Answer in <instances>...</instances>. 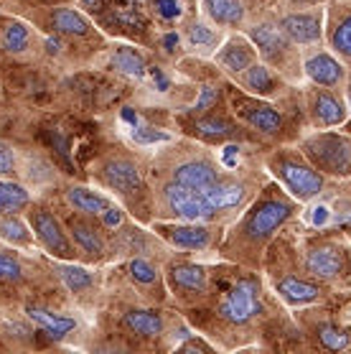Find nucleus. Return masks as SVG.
I'll use <instances>...</instances> for the list:
<instances>
[{"instance_id":"f257e3e1","label":"nucleus","mask_w":351,"mask_h":354,"mask_svg":"<svg viewBox=\"0 0 351 354\" xmlns=\"http://www.w3.org/2000/svg\"><path fill=\"white\" fill-rule=\"evenodd\" d=\"M313 169L331 176H351V138L339 133H319L303 143Z\"/></svg>"},{"instance_id":"f03ea898","label":"nucleus","mask_w":351,"mask_h":354,"mask_svg":"<svg viewBox=\"0 0 351 354\" xmlns=\"http://www.w3.org/2000/svg\"><path fill=\"white\" fill-rule=\"evenodd\" d=\"M272 171H275V176L287 186V192L293 194L298 201L313 199L323 189L321 171L313 169L311 163L301 161V158H293V156H278L272 161Z\"/></svg>"},{"instance_id":"7ed1b4c3","label":"nucleus","mask_w":351,"mask_h":354,"mask_svg":"<svg viewBox=\"0 0 351 354\" xmlns=\"http://www.w3.org/2000/svg\"><path fill=\"white\" fill-rule=\"evenodd\" d=\"M163 196H166L168 209L173 212L176 217L186 219V222H207V219L214 217V209L207 201L204 192H196V189H189V186L171 181L163 189Z\"/></svg>"},{"instance_id":"20e7f679","label":"nucleus","mask_w":351,"mask_h":354,"mask_svg":"<svg viewBox=\"0 0 351 354\" xmlns=\"http://www.w3.org/2000/svg\"><path fill=\"white\" fill-rule=\"evenodd\" d=\"M260 308V301H257V286L252 281H237L227 290V296L222 298V306H219V314L222 319H227L229 324H247L252 316L257 314Z\"/></svg>"},{"instance_id":"39448f33","label":"nucleus","mask_w":351,"mask_h":354,"mask_svg":"<svg viewBox=\"0 0 351 354\" xmlns=\"http://www.w3.org/2000/svg\"><path fill=\"white\" fill-rule=\"evenodd\" d=\"M293 214V204H287L283 199H265L263 204H257L252 214L245 222V232L249 240H265L278 230L287 217Z\"/></svg>"},{"instance_id":"423d86ee","label":"nucleus","mask_w":351,"mask_h":354,"mask_svg":"<svg viewBox=\"0 0 351 354\" xmlns=\"http://www.w3.org/2000/svg\"><path fill=\"white\" fill-rule=\"evenodd\" d=\"M234 113L240 115L247 125L265 133V136H278L280 130H283V115L272 105L260 102L255 97H245V95L234 97Z\"/></svg>"},{"instance_id":"0eeeda50","label":"nucleus","mask_w":351,"mask_h":354,"mask_svg":"<svg viewBox=\"0 0 351 354\" xmlns=\"http://www.w3.org/2000/svg\"><path fill=\"white\" fill-rule=\"evenodd\" d=\"M31 225L33 232L39 237V242L51 252V255H59V258H72L74 248L72 242L66 240L64 230L59 225V219L46 209H36L31 212Z\"/></svg>"},{"instance_id":"6e6552de","label":"nucleus","mask_w":351,"mask_h":354,"mask_svg":"<svg viewBox=\"0 0 351 354\" xmlns=\"http://www.w3.org/2000/svg\"><path fill=\"white\" fill-rule=\"evenodd\" d=\"M280 28L293 44H316L321 39V10L290 13L280 21Z\"/></svg>"},{"instance_id":"1a4fd4ad","label":"nucleus","mask_w":351,"mask_h":354,"mask_svg":"<svg viewBox=\"0 0 351 354\" xmlns=\"http://www.w3.org/2000/svg\"><path fill=\"white\" fill-rule=\"evenodd\" d=\"M104 181L117 194H135L143 189L140 169L128 158H115V161L107 163L104 166Z\"/></svg>"},{"instance_id":"9d476101","label":"nucleus","mask_w":351,"mask_h":354,"mask_svg":"<svg viewBox=\"0 0 351 354\" xmlns=\"http://www.w3.org/2000/svg\"><path fill=\"white\" fill-rule=\"evenodd\" d=\"M305 270L316 278H323V281H331V278H339L343 270V255L339 248H331V245H319V248L308 250L305 255Z\"/></svg>"},{"instance_id":"9b49d317","label":"nucleus","mask_w":351,"mask_h":354,"mask_svg":"<svg viewBox=\"0 0 351 354\" xmlns=\"http://www.w3.org/2000/svg\"><path fill=\"white\" fill-rule=\"evenodd\" d=\"M303 69L308 74V80L313 84H321V87H339L343 82V66L331 54H323V51L305 59Z\"/></svg>"},{"instance_id":"f8f14e48","label":"nucleus","mask_w":351,"mask_h":354,"mask_svg":"<svg viewBox=\"0 0 351 354\" xmlns=\"http://www.w3.org/2000/svg\"><path fill=\"white\" fill-rule=\"evenodd\" d=\"M216 169L209 161H186L173 169V181L196 192H207L209 186L216 181Z\"/></svg>"},{"instance_id":"ddd939ff","label":"nucleus","mask_w":351,"mask_h":354,"mask_svg":"<svg viewBox=\"0 0 351 354\" xmlns=\"http://www.w3.org/2000/svg\"><path fill=\"white\" fill-rule=\"evenodd\" d=\"M252 41H255L257 51L265 59H280L287 48V36L283 33L280 26L272 24H260L252 28Z\"/></svg>"},{"instance_id":"4468645a","label":"nucleus","mask_w":351,"mask_h":354,"mask_svg":"<svg viewBox=\"0 0 351 354\" xmlns=\"http://www.w3.org/2000/svg\"><path fill=\"white\" fill-rule=\"evenodd\" d=\"M207 201L211 204V209L214 212H224V209H234V207H240L247 192H245V186L242 184H234V181H219L216 178L214 184L209 186L207 192H204Z\"/></svg>"},{"instance_id":"2eb2a0df","label":"nucleus","mask_w":351,"mask_h":354,"mask_svg":"<svg viewBox=\"0 0 351 354\" xmlns=\"http://www.w3.org/2000/svg\"><path fill=\"white\" fill-rule=\"evenodd\" d=\"M313 120L321 128H334L346 120V105L331 92H319L313 97Z\"/></svg>"},{"instance_id":"dca6fc26","label":"nucleus","mask_w":351,"mask_h":354,"mask_svg":"<svg viewBox=\"0 0 351 354\" xmlns=\"http://www.w3.org/2000/svg\"><path fill=\"white\" fill-rule=\"evenodd\" d=\"M216 59H219V64H222L224 69L240 74V72H245L247 66L255 64V48L249 46L247 41L231 39L224 44V48L216 54Z\"/></svg>"},{"instance_id":"f3484780","label":"nucleus","mask_w":351,"mask_h":354,"mask_svg":"<svg viewBox=\"0 0 351 354\" xmlns=\"http://www.w3.org/2000/svg\"><path fill=\"white\" fill-rule=\"evenodd\" d=\"M278 293L280 298L290 304V306H303V304H313L321 298V288L313 286L308 281H301V278H283L278 283Z\"/></svg>"},{"instance_id":"a211bd4d","label":"nucleus","mask_w":351,"mask_h":354,"mask_svg":"<svg viewBox=\"0 0 351 354\" xmlns=\"http://www.w3.org/2000/svg\"><path fill=\"white\" fill-rule=\"evenodd\" d=\"M28 316H31V322L36 324L44 334H48L51 339H64L66 334L77 326V324H74V319H69V316L51 314L48 308H41V306L28 308Z\"/></svg>"},{"instance_id":"6ab92c4d","label":"nucleus","mask_w":351,"mask_h":354,"mask_svg":"<svg viewBox=\"0 0 351 354\" xmlns=\"http://www.w3.org/2000/svg\"><path fill=\"white\" fill-rule=\"evenodd\" d=\"M166 237L173 245L178 248H186V250H201L209 245V230L204 225H176V227H168L166 230Z\"/></svg>"},{"instance_id":"aec40b11","label":"nucleus","mask_w":351,"mask_h":354,"mask_svg":"<svg viewBox=\"0 0 351 354\" xmlns=\"http://www.w3.org/2000/svg\"><path fill=\"white\" fill-rule=\"evenodd\" d=\"M209 18L219 26H240L245 18L242 0H201Z\"/></svg>"},{"instance_id":"412c9836","label":"nucleus","mask_w":351,"mask_h":354,"mask_svg":"<svg viewBox=\"0 0 351 354\" xmlns=\"http://www.w3.org/2000/svg\"><path fill=\"white\" fill-rule=\"evenodd\" d=\"M171 283L181 290L201 293L207 288V270L193 263H178V266H171Z\"/></svg>"},{"instance_id":"4be33fe9","label":"nucleus","mask_w":351,"mask_h":354,"mask_svg":"<svg viewBox=\"0 0 351 354\" xmlns=\"http://www.w3.org/2000/svg\"><path fill=\"white\" fill-rule=\"evenodd\" d=\"M125 326L140 337H158L163 331V319L158 311H151V308H133L125 314Z\"/></svg>"},{"instance_id":"5701e85b","label":"nucleus","mask_w":351,"mask_h":354,"mask_svg":"<svg viewBox=\"0 0 351 354\" xmlns=\"http://www.w3.org/2000/svg\"><path fill=\"white\" fill-rule=\"evenodd\" d=\"M66 201L72 204L77 212H84V214H102L110 201L104 199L102 194L92 192V189H84V186H72L66 192Z\"/></svg>"},{"instance_id":"b1692460","label":"nucleus","mask_w":351,"mask_h":354,"mask_svg":"<svg viewBox=\"0 0 351 354\" xmlns=\"http://www.w3.org/2000/svg\"><path fill=\"white\" fill-rule=\"evenodd\" d=\"M234 125L227 122L224 118H214V115H209V118H199V120L193 122V133L201 138H207V140H216V143H222L227 138L234 136Z\"/></svg>"},{"instance_id":"393cba45","label":"nucleus","mask_w":351,"mask_h":354,"mask_svg":"<svg viewBox=\"0 0 351 354\" xmlns=\"http://www.w3.org/2000/svg\"><path fill=\"white\" fill-rule=\"evenodd\" d=\"M69 230H72V237H74V242L79 245L84 252H89V255H102L104 252V242H102V237H99V232H97L95 227L92 225H87V222H69Z\"/></svg>"},{"instance_id":"a878e982","label":"nucleus","mask_w":351,"mask_h":354,"mask_svg":"<svg viewBox=\"0 0 351 354\" xmlns=\"http://www.w3.org/2000/svg\"><path fill=\"white\" fill-rule=\"evenodd\" d=\"M245 87L255 95H272L278 82L272 77V72L265 64H252L245 69Z\"/></svg>"},{"instance_id":"bb28decb","label":"nucleus","mask_w":351,"mask_h":354,"mask_svg":"<svg viewBox=\"0 0 351 354\" xmlns=\"http://www.w3.org/2000/svg\"><path fill=\"white\" fill-rule=\"evenodd\" d=\"M112 66H115L117 72L128 74V77H143L145 74L143 54H137L135 48H130V46H120L112 54Z\"/></svg>"},{"instance_id":"cd10ccee","label":"nucleus","mask_w":351,"mask_h":354,"mask_svg":"<svg viewBox=\"0 0 351 354\" xmlns=\"http://www.w3.org/2000/svg\"><path fill=\"white\" fill-rule=\"evenodd\" d=\"M26 204H28V192L23 186L13 181H0V214L21 212Z\"/></svg>"},{"instance_id":"c85d7f7f","label":"nucleus","mask_w":351,"mask_h":354,"mask_svg":"<svg viewBox=\"0 0 351 354\" xmlns=\"http://www.w3.org/2000/svg\"><path fill=\"white\" fill-rule=\"evenodd\" d=\"M54 28L61 33H74V36H87L89 21L82 13L72 8H59L54 10Z\"/></svg>"},{"instance_id":"c756f323","label":"nucleus","mask_w":351,"mask_h":354,"mask_svg":"<svg viewBox=\"0 0 351 354\" xmlns=\"http://www.w3.org/2000/svg\"><path fill=\"white\" fill-rule=\"evenodd\" d=\"M319 342L331 352H341V349H349L351 346V337L346 334V329L336 326V324H319Z\"/></svg>"},{"instance_id":"7c9ffc66","label":"nucleus","mask_w":351,"mask_h":354,"mask_svg":"<svg viewBox=\"0 0 351 354\" xmlns=\"http://www.w3.org/2000/svg\"><path fill=\"white\" fill-rule=\"evenodd\" d=\"M0 41H3V48L10 51V54L26 51V46H28V28H26V24H21V21H13V24L6 26Z\"/></svg>"},{"instance_id":"2f4dec72","label":"nucleus","mask_w":351,"mask_h":354,"mask_svg":"<svg viewBox=\"0 0 351 354\" xmlns=\"http://www.w3.org/2000/svg\"><path fill=\"white\" fill-rule=\"evenodd\" d=\"M59 275H61L66 288L74 290V293H79V290L92 286V273L82 266H59Z\"/></svg>"},{"instance_id":"473e14b6","label":"nucleus","mask_w":351,"mask_h":354,"mask_svg":"<svg viewBox=\"0 0 351 354\" xmlns=\"http://www.w3.org/2000/svg\"><path fill=\"white\" fill-rule=\"evenodd\" d=\"M0 237L13 242V245H26L28 237H31V232H28V227H26L21 219L10 217V219H3V222H0Z\"/></svg>"},{"instance_id":"72a5a7b5","label":"nucleus","mask_w":351,"mask_h":354,"mask_svg":"<svg viewBox=\"0 0 351 354\" xmlns=\"http://www.w3.org/2000/svg\"><path fill=\"white\" fill-rule=\"evenodd\" d=\"M331 44H334V48L341 57H351V16H346L341 24L334 28Z\"/></svg>"},{"instance_id":"f704fd0d","label":"nucleus","mask_w":351,"mask_h":354,"mask_svg":"<svg viewBox=\"0 0 351 354\" xmlns=\"http://www.w3.org/2000/svg\"><path fill=\"white\" fill-rule=\"evenodd\" d=\"M130 275L135 278L137 283H145V286H151V283L158 281V273H155V268L143 258H135L130 263Z\"/></svg>"},{"instance_id":"c9c22d12","label":"nucleus","mask_w":351,"mask_h":354,"mask_svg":"<svg viewBox=\"0 0 351 354\" xmlns=\"http://www.w3.org/2000/svg\"><path fill=\"white\" fill-rule=\"evenodd\" d=\"M189 41H191L193 46H214V31L209 28V26L204 24H193L191 28H189Z\"/></svg>"},{"instance_id":"e433bc0d","label":"nucleus","mask_w":351,"mask_h":354,"mask_svg":"<svg viewBox=\"0 0 351 354\" xmlns=\"http://www.w3.org/2000/svg\"><path fill=\"white\" fill-rule=\"evenodd\" d=\"M216 100H219V89L214 84H204L199 89V100L191 105V113H204V110H209V107L214 105Z\"/></svg>"},{"instance_id":"4c0bfd02","label":"nucleus","mask_w":351,"mask_h":354,"mask_svg":"<svg viewBox=\"0 0 351 354\" xmlns=\"http://www.w3.org/2000/svg\"><path fill=\"white\" fill-rule=\"evenodd\" d=\"M153 8H155V13L160 18H166V21H173V18H178L184 13L178 0H153Z\"/></svg>"},{"instance_id":"58836bf2","label":"nucleus","mask_w":351,"mask_h":354,"mask_svg":"<svg viewBox=\"0 0 351 354\" xmlns=\"http://www.w3.org/2000/svg\"><path fill=\"white\" fill-rule=\"evenodd\" d=\"M21 278V263L8 255H0V281H18Z\"/></svg>"},{"instance_id":"ea45409f","label":"nucleus","mask_w":351,"mask_h":354,"mask_svg":"<svg viewBox=\"0 0 351 354\" xmlns=\"http://www.w3.org/2000/svg\"><path fill=\"white\" fill-rule=\"evenodd\" d=\"M112 24H117V26H122V28H143V18L140 16H135L133 10H115L112 13Z\"/></svg>"},{"instance_id":"a19ab883","label":"nucleus","mask_w":351,"mask_h":354,"mask_svg":"<svg viewBox=\"0 0 351 354\" xmlns=\"http://www.w3.org/2000/svg\"><path fill=\"white\" fill-rule=\"evenodd\" d=\"M137 143H158V140H168L166 133H158V130H151V128H143V130H135V136H133Z\"/></svg>"},{"instance_id":"79ce46f5","label":"nucleus","mask_w":351,"mask_h":354,"mask_svg":"<svg viewBox=\"0 0 351 354\" xmlns=\"http://www.w3.org/2000/svg\"><path fill=\"white\" fill-rule=\"evenodd\" d=\"M13 166H16V156H13V151H10L8 145L0 143V174H10Z\"/></svg>"},{"instance_id":"37998d69","label":"nucleus","mask_w":351,"mask_h":354,"mask_svg":"<svg viewBox=\"0 0 351 354\" xmlns=\"http://www.w3.org/2000/svg\"><path fill=\"white\" fill-rule=\"evenodd\" d=\"M102 217V222L107 227H120V222H122V212L117 209V207H107V209L99 214Z\"/></svg>"},{"instance_id":"c03bdc74","label":"nucleus","mask_w":351,"mask_h":354,"mask_svg":"<svg viewBox=\"0 0 351 354\" xmlns=\"http://www.w3.org/2000/svg\"><path fill=\"white\" fill-rule=\"evenodd\" d=\"M181 352H193V349H201V352H209L211 346L209 344H204V342H199V339H191V342H186V344H181L178 346Z\"/></svg>"},{"instance_id":"a18cd8bd","label":"nucleus","mask_w":351,"mask_h":354,"mask_svg":"<svg viewBox=\"0 0 351 354\" xmlns=\"http://www.w3.org/2000/svg\"><path fill=\"white\" fill-rule=\"evenodd\" d=\"M163 44H166L168 48H171V46H176V44H178V36H176V33H168L166 39H163Z\"/></svg>"},{"instance_id":"49530a36","label":"nucleus","mask_w":351,"mask_h":354,"mask_svg":"<svg viewBox=\"0 0 351 354\" xmlns=\"http://www.w3.org/2000/svg\"><path fill=\"white\" fill-rule=\"evenodd\" d=\"M46 46H48V51H51V54H54V51H59V41H48Z\"/></svg>"},{"instance_id":"de8ad7c7","label":"nucleus","mask_w":351,"mask_h":354,"mask_svg":"<svg viewBox=\"0 0 351 354\" xmlns=\"http://www.w3.org/2000/svg\"><path fill=\"white\" fill-rule=\"evenodd\" d=\"M82 6H99V3H104V0H79Z\"/></svg>"},{"instance_id":"09e8293b","label":"nucleus","mask_w":351,"mask_h":354,"mask_svg":"<svg viewBox=\"0 0 351 354\" xmlns=\"http://www.w3.org/2000/svg\"><path fill=\"white\" fill-rule=\"evenodd\" d=\"M290 3H301V6H313V3H321V0H290Z\"/></svg>"},{"instance_id":"8fccbe9b","label":"nucleus","mask_w":351,"mask_h":354,"mask_svg":"<svg viewBox=\"0 0 351 354\" xmlns=\"http://www.w3.org/2000/svg\"><path fill=\"white\" fill-rule=\"evenodd\" d=\"M346 100H349V107H351V84H349V89H346Z\"/></svg>"}]
</instances>
